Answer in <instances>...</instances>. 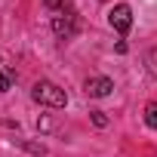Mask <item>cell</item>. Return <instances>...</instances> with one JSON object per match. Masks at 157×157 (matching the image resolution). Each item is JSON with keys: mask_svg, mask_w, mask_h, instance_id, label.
I'll use <instances>...</instances> for the list:
<instances>
[{"mask_svg": "<svg viewBox=\"0 0 157 157\" xmlns=\"http://www.w3.org/2000/svg\"><path fill=\"white\" fill-rule=\"evenodd\" d=\"M108 22H111V28H114L117 34H126V31L132 28V10H129L126 3H117V6L108 10Z\"/></svg>", "mask_w": 157, "mask_h": 157, "instance_id": "7a4b0ae2", "label": "cell"}, {"mask_svg": "<svg viewBox=\"0 0 157 157\" xmlns=\"http://www.w3.org/2000/svg\"><path fill=\"white\" fill-rule=\"evenodd\" d=\"M93 123H96V126H108V117H105L102 111H93Z\"/></svg>", "mask_w": 157, "mask_h": 157, "instance_id": "8992f818", "label": "cell"}, {"mask_svg": "<svg viewBox=\"0 0 157 157\" xmlns=\"http://www.w3.org/2000/svg\"><path fill=\"white\" fill-rule=\"evenodd\" d=\"M6 90H10V74L0 71V93H6Z\"/></svg>", "mask_w": 157, "mask_h": 157, "instance_id": "52a82bcc", "label": "cell"}, {"mask_svg": "<svg viewBox=\"0 0 157 157\" xmlns=\"http://www.w3.org/2000/svg\"><path fill=\"white\" fill-rule=\"evenodd\" d=\"M52 31H56L62 40H71V37L77 34V19H74V13H59V16H52Z\"/></svg>", "mask_w": 157, "mask_h": 157, "instance_id": "3957f363", "label": "cell"}, {"mask_svg": "<svg viewBox=\"0 0 157 157\" xmlns=\"http://www.w3.org/2000/svg\"><path fill=\"white\" fill-rule=\"evenodd\" d=\"M31 96H34V102H40V105H49V108H65V105H68V96H65V90H59V86H56V83H49V80H40V83H34Z\"/></svg>", "mask_w": 157, "mask_h": 157, "instance_id": "6da1fadb", "label": "cell"}, {"mask_svg": "<svg viewBox=\"0 0 157 157\" xmlns=\"http://www.w3.org/2000/svg\"><path fill=\"white\" fill-rule=\"evenodd\" d=\"M43 3H46V6H49V10H59V6H62V3H65V0H43Z\"/></svg>", "mask_w": 157, "mask_h": 157, "instance_id": "ba28073f", "label": "cell"}, {"mask_svg": "<svg viewBox=\"0 0 157 157\" xmlns=\"http://www.w3.org/2000/svg\"><path fill=\"white\" fill-rule=\"evenodd\" d=\"M83 90H86V96H93V99H105V96L114 90V83L108 80V77H90Z\"/></svg>", "mask_w": 157, "mask_h": 157, "instance_id": "277c9868", "label": "cell"}, {"mask_svg": "<svg viewBox=\"0 0 157 157\" xmlns=\"http://www.w3.org/2000/svg\"><path fill=\"white\" fill-rule=\"evenodd\" d=\"M145 123H148L151 129H157V102H151V105L145 108Z\"/></svg>", "mask_w": 157, "mask_h": 157, "instance_id": "5b68a950", "label": "cell"}]
</instances>
